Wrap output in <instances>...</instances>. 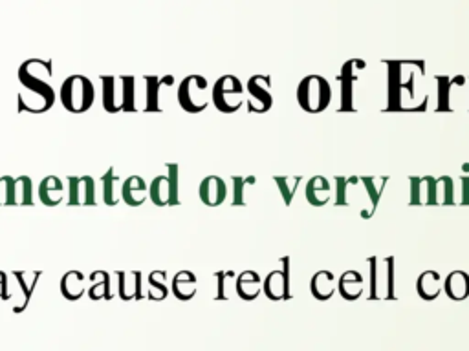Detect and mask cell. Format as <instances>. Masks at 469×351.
I'll return each mask as SVG.
<instances>
[{
    "label": "cell",
    "instance_id": "cell-22",
    "mask_svg": "<svg viewBox=\"0 0 469 351\" xmlns=\"http://www.w3.org/2000/svg\"><path fill=\"white\" fill-rule=\"evenodd\" d=\"M41 271H13V276L17 284H19L20 291H22V302L19 306H15L13 311L15 313H20L28 308L29 300H31V294L35 291V285H37L38 278H41Z\"/></svg>",
    "mask_w": 469,
    "mask_h": 351
},
{
    "label": "cell",
    "instance_id": "cell-11",
    "mask_svg": "<svg viewBox=\"0 0 469 351\" xmlns=\"http://www.w3.org/2000/svg\"><path fill=\"white\" fill-rule=\"evenodd\" d=\"M198 198L207 207H218L227 198V185L220 176H206L198 185Z\"/></svg>",
    "mask_w": 469,
    "mask_h": 351
},
{
    "label": "cell",
    "instance_id": "cell-36",
    "mask_svg": "<svg viewBox=\"0 0 469 351\" xmlns=\"http://www.w3.org/2000/svg\"><path fill=\"white\" fill-rule=\"evenodd\" d=\"M361 180V183L365 185V189H367V198L370 199V207H372V210L376 209V205H378L379 198H382V189H378V183L382 180L379 178H359Z\"/></svg>",
    "mask_w": 469,
    "mask_h": 351
},
{
    "label": "cell",
    "instance_id": "cell-19",
    "mask_svg": "<svg viewBox=\"0 0 469 351\" xmlns=\"http://www.w3.org/2000/svg\"><path fill=\"white\" fill-rule=\"evenodd\" d=\"M304 196H307L308 203L314 207H323L330 201L332 189L330 181L326 180L325 176H314L312 180H308L307 189H304Z\"/></svg>",
    "mask_w": 469,
    "mask_h": 351
},
{
    "label": "cell",
    "instance_id": "cell-20",
    "mask_svg": "<svg viewBox=\"0 0 469 351\" xmlns=\"http://www.w3.org/2000/svg\"><path fill=\"white\" fill-rule=\"evenodd\" d=\"M365 278L358 271H345L337 278V293L345 300H358L363 294Z\"/></svg>",
    "mask_w": 469,
    "mask_h": 351
},
{
    "label": "cell",
    "instance_id": "cell-24",
    "mask_svg": "<svg viewBox=\"0 0 469 351\" xmlns=\"http://www.w3.org/2000/svg\"><path fill=\"white\" fill-rule=\"evenodd\" d=\"M444 293L451 300H464L469 296V275L464 271H453L444 280Z\"/></svg>",
    "mask_w": 469,
    "mask_h": 351
},
{
    "label": "cell",
    "instance_id": "cell-5",
    "mask_svg": "<svg viewBox=\"0 0 469 351\" xmlns=\"http://www.w3.org/2000/svg\"><path fill=\"white\" fill-rule=\"evenodd\" d=\"M178 105L187 114H200L209 106V83L204 76L192 73L183 77L178 86Z\"/></svg>",
    "mask_w": 469,
    "mask_h": 351
},
{
    "label": "cell",
    "instance_id": "cell-17",
    "mask_svg": "<svg viewBox=\"0 0 469 351\" xmlns=\"http://www.w3.org/2000/svg\"><path fill=\"white\" fill-rule=\"evenodd\" d=\"M38 199L41 203L46 207H57L64 199V185L59 176H46L41 183H38Z\"/></svg>",
    "mask_w": 469,
    "mask_h": 351
},
{
    "label": "cell",
    "instance_id": "cell-21",
    "mask_svg": "<svg viewBox=\"0 0 469 351\" xmlns=\"http://www.w3.org/2000/svg\"><path fill=\"white\" fill-rule=\"evenodd\" d=\"M87 280L88 278L83 275L81 271H68V273L62 275L61 285H59L61 294L66 300H70V302H76V300H79L83 294L87 293V289H85V282Z\"/></svg>",
    "mask_w": 469,
    "mask_h": 351
},
{
    "label": "cell",
    "instance_id": "cell-33",
    "mask_svg": "<svg viewBox=\"0 0 469 351\" xmlns=\"http://www.w3.org/2000/svg\"><path fill=\"white\" fill-rule=\"evenodd\" d=\"M231 183H233V199H231V205H233V207H244L246 187L255 185V183H257V178H255V176H233V178H231Z\"/></svg>",
    "mask_w": 469,
    "mask_h": 351
},
{
    "label": "cell",
    "instance_id": "cell-39",
    "mask_svg": "<svg viewBox=\"0 0 469 351\" xmlns=\"http://www.w3.org/2000/svg\"><path fill=\"white\" fill-rule=\"evenodd\" d=\"M216 282H218V287H216V300H224L225 299V289H224V282H225V273L224 271H218L216 273Z\"/></svg>",
    "mask_w": 469,
    "mask_h": 351
},
{
    "label": "cell",
    "instance_id": "cell-37",
    "mask_svg": "<svg viewBox=\"0 0 469 351\" xmlns=\"http://www.w3.org/2000/svg\"><path fill=\"white\" fill-rule=\"evenodd\" d=\"M436 81H438V110H449L451 79L449 77H436Z\"/></svg>",
    "mask_w": 469,
    "mask_h": 351
},
{
    "label": "cell",
    "instance_id": "cell-27",
    "mask_svg": "<svg viewBox=\"0 0 469 351\" xmlns=\"http://www.w3.org/2000/svg\"><path fill=\"white\" fill-rule=\"evenodd\" d=\"M358 64V61H349L341 70L340 81H341V110H350L352 108V103H354V90H352V86H354V66Z\"/></svg>",
    "mask_w": 469,
    "mask_h": 351
},
{
    "label": "cell",
    "instance_id": "cell-9",
    "mask_svg": "<svg viewBox=\"0 0 469 351\" xmlns=\"http://www.w3.org/2000/svg\"><path fill=\"white\" fill-rule=\"evenodd\" d=\"M103 86V108L108 114L123 112L125 106V76H101Z\"/></svg>",
    "mask_w": 469,
    "mask_h": 351
},
{
    "label": "cell",
    "instance_id": "cell-8",
    "mask_svg": "<svg viewBox=\"0 0 469 351\" xmlns=\"http://www.w3.org/2000/svg\"><path fill=\"white\" fill-rule=\"evenodd\" d=\"M68 207H94L96 199V180L92 176H70L68 178Z\"/></svg>",
    "mask_w": 469,
    "mask_h": 351
},
{
    "label": "cell",
    "instance_id": "cell-18",
    "mask_svg": "<svg viewBox=\"0 0 469 351\" xmlns=\"http://www.w3.org/2000/svg\"><path fill=\"white\" fill-rule=\"evenodd\" d=\"M198 278L192 271H178L171 280V293L182 302H189L197 294Z\"/></svg>",
    "mask_w": 469,
    "mask_h": 351
},
{
    "label": "cell",
    "instance_id": "cell-4",
    "mask_svg": "<svg viewBox=\"0 0 469 351\" xmlns=\"http://www.w3.org/2000/svg\"><path fill=\"white\" fill-rule=\"evenodd\" d=\"M167 174L156 176L148 185V198L156 207L180 205V166L178 163H165Z\"/></svg>",
    "mask_w": 469,
    "mask_h": 351
},
{
    "label": "cell",
    "instance_id": "cell-1",
    "mask_svg": "<svg viewBox=\"0 0 469 351\" xmlns=\"http://www.w3.org/2000/svg\"><path fill=\"white\" fill-rule=\"evenodd\" d=\"M52 76L53 64L46 59H28L20 64L17 77L24 90L17 97L19 112L44 114L55 105V92L50 85Z\"/></svg>",
    "mask_w": 469,
    "mask_h": 351
},
{
    "label": "cell",
    "instance_id": "cell-14",
    "mask_svg": "<svg viewBox=\"0 0 469 351\" xmlns=\"http://www.w3.org/2000/svg\"><path fill=\"white\" fill-rule=\"evenodd\" d=\"M145 112H162L160 106V90L163 86H173V76H145Z\"/></svg>",
    "mask_w": 469,
    "mask_h": 351
},
{
    "label": "cell",
    "instance_id": "cell-38",
    "mask_svg": "<svg viewBox=\"0 0 469 351\" xmlns=\"http://www.w3.org/2000/svg\"><path fill=\"white\" fill-rule=\"evenodd\" d=\"M11 299V294L8 293V275L4 271H0V300Z\"/></svg>",
    "mask_w": 469,
    "mask_h": 351
},
{
    "label": "cell",
    "instance_id": "cell-31",
    "mask_svg": "<svg viewBox=\"0 0 469 351\" xmlns=\"http://www.w3.org/2000/svg\"><path fill=\"white\" fill-rule=\"evenodd\" d=\"M436 205H455V180L449 176L436 178Z\"/></svg>",
    "mask_w": 469,
    "mask_h": 351
},
{
    "label": "cell",
    "instance_id": "cell-23",
    "mask_svg": "<svg viewBox=\"0 0 469 351\" xmlns=\"http://www.w3.org/2000/svg\"><path fill=\"white\" fill-rule=\"evenodd\" d=\"M337 287L334 273L330 271H317L310 280V293L317 300H330Z\"/></svg>",
    "mask_w": 469,
    "mask_h": 351
},
{
    "label": "cell",
    "instance_id": "cell-26",
    "mask_svg": "<svg viewBox=\"0 0 469 351\" xmlns=\"http://www.w3.org/2000/svg\"><path fill=\"white\" fill-rule=\"evenodd\" d=\"M90 287H88V299L90 300H111L112 287H111V275L106 271H94L90 276Z\"/></svg>",
    "mask_w": 469,
    "mask_h": 351
},
{
    "label": "cell",
    "instance_id": "cell-7",
    "mask_svg": "<svg viewBox=\"0 0 469 351\" xmlns=\"http://www.w3.org/2000/svg\"><path fill=\"white\" fill-rule=\"evenodd\" d=\"M246 92H248V112L249 114H266L273 106L272 95V77L257 73L249 77L246 83Z\"/></svg>",
    "mask_w": 469,
    "mask_h": 351
},
{
    "label": "cell",
    "instance_id": "cell-32",
    "mask_svg": "<svg viewBox=\"0 0 469 351\" xmlns=\"http://www.w3.org/2000/svg\"><path fill=\"white\" fill-rule=\"evenodd\" d=\"M273 181H275V185L279 187V192L283 196L284 205H292L297 187H299V183L302 181L301 176H275Z\"/></svg>",
    "mask_w": 469,
    "mask_h": 351
},
{
    "label": "cell",
    "instance_id": "cell-16",
    "mask_svg": "<svg viewBox=\"0 0 469 351\" xmlns=\"http://www.w3.org/2000/svg\"><path fill=\"white\" fill-rule=\"evenodd\" d=\"M234 291H237L240 299L246 300V302H251V300H255L262 293V278H260L257 271H242L237 276Z\"/></svg>",
    "mask_w": 469,
    "mask_h": 351
},
{
    "label": "cell",
    "instance_id": "cell-2",
    "mask_svg": "<svg viewBox=\"0 0 469 351\" xmlns=\"http://www.w3.org/2000/svg\"><path fill=\"white\" fill-rule=\"evenodd\" d=\"M59 99L62 106L72 114H85L96 101V88L87 76L74 73L62 81L59 88Z\"/></svg>",
    "mask_w": 469,
    "mask_h": 351
},
{
    "label": "cell",
    "instance_id": "cell-3",
    "mask_svg": "<svg viewBox=\"0 0 469 351\" xmlns=\"http://www.w3.org/2000/svg\"><path fill=\"white\" fill-rule=\"evenodd\" d=\"M330 101L332 88L325 77L312 73V76L304 77L297 86V103L308 114H319L328 108Z\"/></svg>",
    "mask_w": 469,
    "mask_h": 351
},
{
    "label": "cell",
    "instance_id": "cell-29",
    "mask_svg": "<svg viewBox=\"0 0 469 351\" xmlns=\"http://www.w3.org/2000/svg\"><path fill=\"white\" fill-rule=\"evenodd\" d=\"M169 294L167 273L165 271H153L148 275V299L165 300Z\"/></svg>",
    "mask_w": 469,
    "mask_h": 351
},
{
    "label": "cell",
    "instance_id": "cell-35",
    "mask_svg": "<svg viewBox=\"0 0 469 351\" xmlns=\"http://www.w3.org/2000/svg\"><path fill=\"white\" fill-rule=\"evenodd\" d=\"M123 112H136V77L132 76H125Z\"/></svg>",
    "mask_w": 469,
    "mask_h": 351
},
{
    "label": "cell",
    "instance_id": "cell-6",
    "mask_svg": "<svg viewBox=\"0 0 469 351\" xmlns=\"http://www.w3.org/2000/svg\"><path fill=\"white\" fill-rule=\"evenodd\" d=\"M244 90L246 86L242 85L239 77L227 73V76L216 79V83L213 85V92H211V99L218 112L234 114L244 103Z\"/></svg>",
    "mask_w": 469,
    "mask_h": 351
},
{
    "label": "cell",
    "instance_id": "cell-15",
    "mask_svg": "<svg viewBox=\"0 0 469 351\" xmlns=\"http://www.w3.org/2000/svg\"><path fill=\"white\" fill-rule=\"evenodd\" d=\"M148 198V185L141 176H129L121 187V199L129 207H139Z\"/></svg>",
    "mask_w": 469,
    "mask_h": 351
},
{
    "label": "cell",
    "instance_id": "cell-40",
    "mask_svg": "<svg viewBox=\"0 0 469 351\" xmlns=\"http://www.w3.org/2000/svg\"><path fill=\"white\" fill-rule=\"evenodd\" d=\"M462 205H469V176L462 178V199H460Z\"/></svg>",
    "mask_w": 469,
    "mask_h": 351
},
{
    "label": "cell",
    "instance_id": "cell-25",
    "mask_svg": "<svg viewBox=\"0 0 469 351\" xmlns=\"http://www.w3.org/2000/svg\"><path fill=\"white\" fill-rule=\"evenodd\" d=\"M442 289H444V284H442L440 275L436 271H426V273H421L418 276L416 291L420 299L431 302L442 293Z\"/></svg>",
    "mask_w": 469,
    "mask_h": 351
},
{
    "label": "cell",
    "instance_id": "cell-12",
    "mask_svg": "<svg viewBox=\"0 0 469 351\" xmlns=\"http://www.w3.org/2000/svg\"><path fill=\"white\" fill-rule=\"evenodd\" d=\"M115 276H118V293L121 300L129 302V300L144 299L141 271H115Z\"/></svg>",
    "mask_w": 469,
    "mask_h": 351
},
{
    "label": "cell",
    "instance_id": "cell-13",
    "mask_svg": "<svg viewBox=\"0 0 469 351\" xmlns=\"http://www.w3.org/2000/svg\"><path fill=\"white\" fill-rule=\"evenodd\" d=\"M411 181V205H436V178H409Z\"/></svg>",
    "mask_w": 469,
    "mask_h": 351
},
{
    "label": "cell",
    "instance_id": "cell-34",
    "mask_svg": "<svg viewBox=\"0 0 469 351\" xmlns=\"http://www.w3.org/2000/svg\"><path fill=\"white\" fill-rule=\"evenodd\" d=\"M13 176H0V207H15V194H13Z\"/></svg>",
    "mask_w": 469,
    "mask_h": 351
},
{
    "label": "cell",
    "instance_id": "cell-28",
    "mask_svg": "<svg viewBox=\"0 0 469 351\" xmlns=\"http://www.w3.org/2000/svg\"><path fill=\"white\" fill-rule=\"evenodd\" d=\"M13 194H15V207H17V205L31 207V205H34V181H31L29 176H19V178H15Z\"/></svg>",
    "mask_w": 469,
    "mask_h": 351
},
{
    "label": "cell",
    "instance_id": "cell-10",
    "mask_svg": "<svg viewBox=\"0 0 469 351\" xmlns=\"http://www.w3.org/2000/svg\"><path fill=\"white\" fill-rule=\"evenodd\" d=\"M284 264L283 271H272L266 278L262 280V293L268 296L270 300L277 302V300L290 299V264L288 258L281 260Z\"/></svg>",
    "mask_w": 469,
    "mask_h": 351
},
{
    "label": "cell",
    "instance_id": "cell-30",
    "mask_svg": "<svg viewBox=\"0 0 469 351\" xmlns=\"http://www.w3.org/2000/svg\"><path fill=\"white\" fill-rule=\"evenodd\" d=\"M118 181H120V176H115L114 166H111L103 174V178H101V183H103V201L108 207H115V205L120 203L121 196H118V192H115V183Z\"/></svg>",
    "mask_w": 469,
    "mask_h": 351
}]
</instances>
